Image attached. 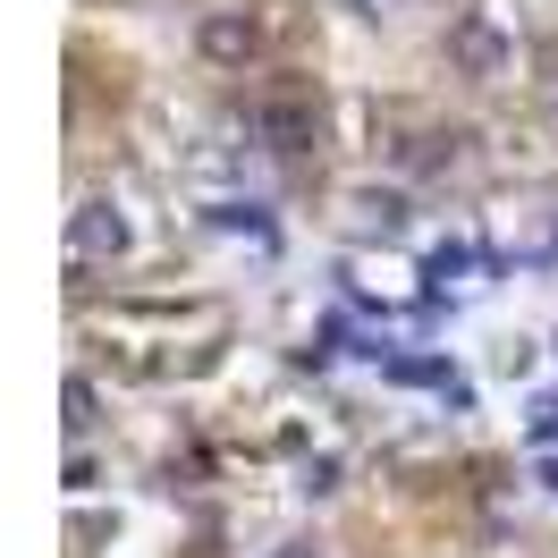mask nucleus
<instances>
[{
	"mask_svg": "<svg viewBox=\"0 0 558 558\" xmlns=\"http://www.w3.org/2000/svg\"><path fill=\"white\" fill-rule=\"evenodd\" d=\"M69 238H76L85 263H119V254H128V220H119V204H76Z\"/></svg>",
	"mask_w": 558,
	"mask_h": 558,
	"instance_id": "obj_1",
	"label": "nucleus"
},
{
	"mask_svg": "<svg viewBox=\"0 0 558 558\" xmlns=\"http://www.w3.org/2000/svg\"><path fill=\"white\" fill-rule=\"evenodd\" d=\"M204 43H211V51H245V43H254V26H229V17H220Z\"/></svg>",
	"mask_w": 558,
	"mask_h": 558,
	"instance_id": "obj_2",
	"label": "nucleus"
},
{
	"mask_svg": "<svg viewBox=\"0 0 558 558\" xmlns=\"http://www.w3.org/2000/svg\"><path fill=\"white\" fill-rule=\"evenodd\" d=\"M85 423H94V389L69 381V432H85Z\"/></svg>",
	"mask_w": 558,
	"mask_h": 558,
	"instance_id": "obj_3",
	"label": "nucleus"
}]
</instances>
